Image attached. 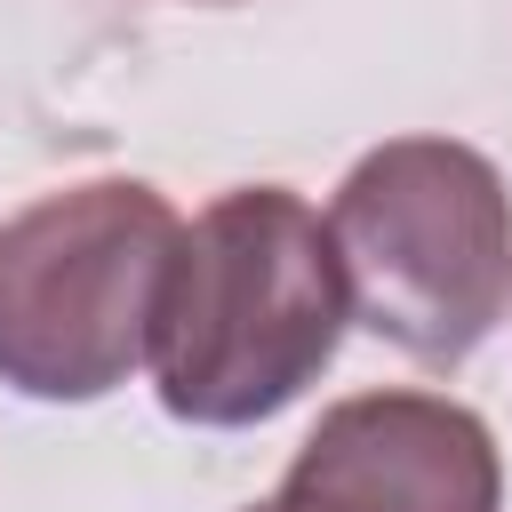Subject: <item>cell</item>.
Masks as SVG:
<instances>
[{
  "label": "cell",
  "instance_id": "1",
  "mask_svg": "<svg viewBox=\"0 0 512 512\" xmlns=\"http://www.w3.org/2000/svg\"><path fill=\"white\" fill-rule=\"evenodd\" d=\"M352 320L336 232L288 184L216 192L168 264L152 320V392L192 432H248L296 408Z\"/></svg>",
  "mask_w": 512,
  "mask_h": 512
},
{
  "label": "cell",
  "instance_id": "2",
  "mask_svg": "<svg viewBox=\"0 0 512 512\" xmlns=\"http://www.w3.org/2000/svg\"><path fill=\"white\" fill-rule=\"evenodd\" d=\"M352 320L408 360L456 368L512 312V192L464 136H392L328 200Z\"/></svg>",
  "mask_w": 512,
  "mask_h": 512
},
{
  "label": "cell",
  "instance_id": "3",
  "mask_svg": "<svg viewBox=\"0 0 512 512\" xmlns=\"http://www.w3.org/2000/svg\"><path fill=\"white\" fill-rule=\"evenodd\" d=\"M184 216L144 176L40 192L0 224V384L24 400H104L152 360Z\"/></svg>",
  "mask_w": 512,
  "mask_h": 512
},
{
  "label": "cell",
  "instance_id": "4",
  "mask_svg": "<svg viewBox=\"0 0 512 512\" xmlns=\"http://www.w3.org/2000/svg\"><path fill=\"white\" fill-rule=\"evenodd\" d=\"M280 512H504V456L448 392H352L320 408L280 472Z\"/></svg>",
  "mask_w": 512,
  "mask_h": 512
},
{
  "label": "cell",
  "instance_id": "5",
  "mask_svg": "<svg viewBox=\"0 0 512 512\" xmlns=\"http://www.w3.org/2000/svg\"><path fill=\"white\" fill-rule=\"evenodd\" d=\"M240 512H280V496H264V504H240Z\"/></svg>",
  "mask_w": 512,
  "mask_h": 512
},
{
  "label": "cell",
  "instance_id": "6",
  "mask_svg": "<svg viewBox=\"0 0 512 512\" xmlns=\"http://www.w3.org/2000/svg\"><path fill=\"white\" fill-rule=\"evenodd\" d=\"M192 8H232V0H192Z\"/></svg>",
  "mask_w": 512,
  "mask_h": 512
}]
</instances>
